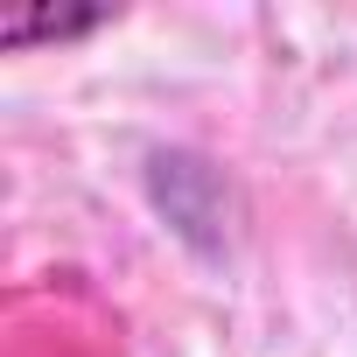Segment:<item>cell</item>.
I'll return each instance as SVG.
<instances>
[{"label":"cell","mask_w":357,"mask_h":357,"mask_svg":"<svg viewBox=\"0 0 357 357\" xmlns=\"http://www.w3.org/2000/svg\"><path fill=\"white\" fill-rule=\"evenodd\" d=\"M98 22H112V15H105V8H84V15L36 8V15H8V22H0V43H8V50H29V43H63V36H91Z\"/></svg>","instance_id":"obj_1"}]
</instances>
